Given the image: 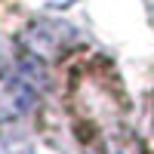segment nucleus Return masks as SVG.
<instances>
[{
	"mask_svg": "<svg viewBox=\"0 0 154 154\" xmlns=\"http://www.w3.org/2000/svg\"><path fill=\"white\" fill-rule=\"evenodd\" d=\"M37 74L34 56H28L25 62H0V120L12 123L28 117L34 102H37Z\"/></svg>",
	"mask_w": 154,
	"mask_h": 154,
	"instance_id": "1",
	"label": "nucleus"
},
{
	"mask_svg": "<svg viewBox=\"0 0 154 154\" xmlns=\"http://www.w3.org/2000/svg\"><path fill=\"white\" fill-rule=\"evenodd\" d=\"M77 31L68 22H56V19H34L22 31V46L34 59H59L65 49H71Z\"/></svg>",
	"mask_w": 154,
	"mask_h": 154,
	"instance_id": "2",
	"label": "nucleus"
},
{
	"mask_svg": "<svg viewBox=\"0 0 154 154\" xmlns=\"http://www.w3.org/2000/svg\"><path fill=\"white\" fill-rule=\"evenodd\" d=\"M0 154H34V145L19 133H9L0 139Z\"/></svg>",
	"mask_w": 154,
	"mask_h": 154,
	"instance_id": "3",
	"label": "nucleus"
},
{
	"mask_svg": "<svg viewBox=\"0 0 154 154\" xmlns=\"http://www.w3.org/2000/svg\"><path fill=\"white\" fill-rule=\"evenodd\" d=\"M96 154H139V145L133 142V139H108L105 145H102Z\"/></svg>",
	"mask_w": 154,
	"mask_h": 154,
	"instance_id": "4",
	"label": "nucleus"
},
{
	"mask_svg": "<svg viewBox=\"0 0 154 154\" xmlns=\"http://www.w3.org/2000/svg\"><path fill=\"white\" fill-rule=\"evenodd\" d=\"M53 3H71V0H53Z\"/></svg>",
	"mask_w": 154,
	"mask_h": 154,
	"instance_id": "5",
	"label": "nucleus"
},
{
	"mask_svg": "<svg viewBox=\"0 0 154 154\" xmlns=\"http://www.w3.org/2000/svg\"><path fill=\"white\" fill-rule=\"evenodd\" d=\"M148 6H151V9H154V0H148Z\"/></svg>",
	"mask_w": 154,
	"mask_h": 154,
	"instance_id": "6",
	"label": "nucleus"
}]
</instances>
